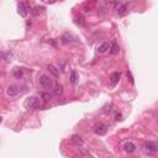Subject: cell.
Wrapping results in <instances>:
<instances>
[{
	"label": "cell",
	"instance_id": "cell-1",
	"mask_svg": "<svg viewBox=\"0 0 158 158\" xmlns=\"http://www.w3.org/2000/svg\"><path fill=\"white\" fill-rule=\"evenodd\" d=\"M40 85L46 90H52L54 86L53 80H52L51 77H48V76H41L40 77Z\"/></svg>",
	"mask_w": 158,
	"mask_h": 158
},
{
	"label": "cell",
	"instance_id": "cell-2",
	"mask_svg": "<svg viewBox=\"0 0 158 158\" xmlns=\"http://www.w3.org/2000/svg\"><path fill=\"white\" fill-rule=\"evenodd\" d=\"M24 105H25V108H27V109H39L41 103H40V99L37 96H30L25 100Z\"/></svg>",
	"mask_w": 158,
	"mask_h": 158
},
{
	"label": "cell",
	"instance_id": "cell-3",
	"mask_svg": "<svg viewBox=\"0 0 158 158\" xmlns=\"http://www.w3.org/2000/svg\"><path fill=\"white\" fill-rule=\"evenodd\" d=\"M31 11V7H30V5L27 3H20L17 5V13H19V15H20L21 17H26L29 15V13Z\"/></svg>",
	"mask_w": 158,
	"mask_h": 158
},
{
	"label": "cell",
	"instance_id": "cell-4",
	"mask_svg": "<svg viewBox=\"0 0 158 158\" xmlns=\"http://www.w3.org/2000/svg\"><path fill=\"white\" fill-rule=\"evenodd\" d=\"M158 149V145L155 141H147L143 145V151L146 153H156Z\"/></svg>",
	"mask_w": 158,
	"mask_h": 158
},
{
	"label": "cell",
	"instance_id": "cell-5",
	"mask_svg": "<svg viewBox=\"0 0 158 158\" xmlns=\"http://www.w3.org/2000/svg\"><path fill=\"white\" fill-rule=\"evenodd\" d=\"M94 132H95L96 135H99V136H104V135L108 132V126L103 122L96 123V125L94 126Z\"/></svg>",
	"mask_w": 158,
	"mask_h": 158
},
{
	"label": "cell",
	"instance_id": "cell-6",
	"mask_svg": "<svg viewBox=\"0 0 158 158\" xmlns=\"http://www.w3.org/2000/svg\"><path fill=\"white\" fill-rule=\"evenodd\" d=\"M114 5H115L116 13H118L120 16H123V15L127 14V6L125 5V4H122V3H114Z\"/></svg>",
	"mask_w": 158,
	"mask_h": 158
},
{
	"label": "cell",
	"instance_id": "cell-7",
	"mask_svg": "<svg viewBox=\"0 0 158 158\" xmlns=\"http://www.w3.org/2000/svg\"><path fill=\"white\" fill-rule=\"evenodd\" d=\"M19 94V88L16 85H10L9 88L6 89V95L10 98H15Z\"/></svg>",
	"mask_w": 158,
	"mask_h": 158
},
{
	"label": "cell",
	"instance_id": "cell-8",
	"mask_svg": "<svg viewBox=\"0 0 158 158\" xmlns=\"http://www.w3.org/2000/svg\"><path fill=\"white\" fill-rule=\"evenodd\" d=\"M61 40H62V42H63V43H69V42H73V41L76 40V37H74V36L72 35V33L66 32V33H63V35H62Z\"/></svg>",
	"mask_w": 158,
	"mask_h": 158
},
{
	"label": "cell",
	"instance_id": "cell-9",
	"mask_svg": "<svg viewBox=\"0 0 158 158\" xmlns=\"http://www.w3.org/2000/svg\"><path fill=\"white\" fill-rule=\"evenodd\" d=\"M123 148H125V151L127 153H133L137 149V146L135 145L133 142H126L125 146H123Z\"/></svg>",
	"mask_w": 158,
	"mask_h": 158
},
{
	"label": "cell",
	"instance_id": "cell-10",
	"mask_svg": "<svg viewBox=\"0 0 158 158\" xmlns=\"http://www.w3.org/2000/svg\"><path fill=\"white\" fill-rule=\"evenodd\" d=\"M110 53H112V54H118L119 52H120V46L118 44V42L116 41H112V42L110 43Z\"/></svg>",
	"mask_w": 158,
	"mask_h": 158
},
{
	"label": "cell",
	"instance_id": "cell-11",
	"mask_svg": "<svg viewBox=\"0 0 158 158\" xmlns=\"http://www.w3.org/2000/svg\"><path fill=\"white\" fill-rule=\"evenodd\" d=\"M69 80H70V83H72L73 85H77V84H78V82H79V76H78V73L76 72V70H72V72H70Z\"/></svg>",
	"mask_w": 158,
	"mask_h": 158
},
{
	"label": "cell",
	"instance_id": "cell-12",
	"mask_svg": "<svg viewBox=\"0 0 158 158\" xmlns=\"http://www.w3.org/2000/svg\"><path fill=\"white\" fill-rule=\"evenodd\" d=\"M120 77H121V74H120L119 72L112 73L111 76H110V82H111V84H112V85H116V84H118L119 80H120Z\"/></svg>",
	"mask_w": 158,
	"mask_h": 158
},
{
	"label": "cell",
	"instance_id": "cell-13",
	"mask_svg": "<svg viewBox=\"0 0 158 158\" xmlns=\"http://www.w3.org/2000/svg\"><path fill=\"white\" fill-rule=\"evenodd\" d=\"M109 50H110V43H108V42L101 43L100 46L98 47V52H99V53H105V52H108Z\"/></svg>",
	"mask_w": 158,
	"mask_h": 158
},
{
	"label": "cell",
	"instance_id": "cell-14",
	"mask_svg": "<svg viewBox=\"0 0 158 158\" xmlns=\"http://www.w3.org/2000/svg\"><path fill=\"white\" fill-rule=\"evenodd\" d=\"M52 93H53V95L54 96H59V95H62V93H63V86L62 85H56L53 86V89H52Z\"/></svg>",
	"mask_w": 158,
	"mask_h": 158
},
{
	"label": "cell",
	"instance_id": "cell-15",
	"mask_svg": "<svg viewBox=\"0 0 158 158\" xmlns=\"http://www.w3.org/2000/svg\"><path fill=\"white\" fill-rule=\"evenodd\" d=\"M70 142L76 143V145H83V138L79 136V135H73V136L70 137Z\"/></svg>",
	"mask_w": 158,
	"mask_h": 158
},
{
	"label": "cell",
	"instance_id": "cell-16",
	"mask_svg": "<svg viewBox=\"0 0 158 158\" xmlns=\"http://www.w3.org/2000/svg\"><path fill=\"white\" fill-rule=\"evenodd\" d=\"M47 69L50 70V73L53 74V76H54L56 78H58V77H59V69H57L54 66H48V67H47Z\"/></svg>",
	"mask_w": 158,
	"mask_h": 158
},
{
	"label": "cell",
	"instance_id": "cell-17",
	"mask_svg": "<svg viewBox=\"0 0 158 158\" xmlns=\"http://www.w3.org/2000/svg\"><path fill=\"white\" fill-rule=\"evenodd\" d=\"M22 76H24V73H22V70L21 69H15V72H14V77L15 78H17V79H20L22 78Z\"/></svg>",
	"mask_w": 158,
	"mask_h": 158
},
{
	"label": "cell",
	"instance_id": "cell-18",
	"mask_svg": "<svg viewBox=\"0 0 158 158\" xmlns=\"http://www.w3.org/2000/svg\"><path fill=\"white\" fill-rule=\"evenodd\" d=\"M42 99L44 101H50L52 99V95H51V94H48V93H43L42 94Z\"/></svg>",
	"mask_w": 158,
	"mask_h": 158
},
{
	"label": "cell",
	"instance_id": "cell-19",
	"mask_svg": "<svg viewBox=\"0 0 158 158\" xmlns=\"http://www.w3.org/2000/svg\"><path fill=\"white\" fill-rule=\"evenodd\" d=\"M77 24L78 25H80V26H84L85 25V21H84V17L83 16H79V17H77Z\"/></svg>",
	"mask_w": 158,
	"mask_h": 158
},
{
	"label": "cell",
	"instance_id": "cell-20",
	"mask_svg": "<svg viewBox=\"0 0 158 158\" xmlns=\"http://www.w3.org/2000/svg\"><path fill=\"white\" fill-rule=\"evenodd\" d=\"M127 77L130 78V82H131V84H133V78H132V76H131V72H127Z\"/></svg>",
	"mask_w": 158,
	"mask_h": 158
},
{
	"label": "cell",
	"instance_id": "cell-21",
	"mask_svg": "<svg viewBox=\"0 0 158 158\" xmlns=\"http://www.w3.org/2000/svg\"><path fill=\"white\" fill-rule=\"evenodd\" d=\"M121 118H122V115L120 114V112H116V115H115V119L119 121V120H121Z\"/></svg>",
	"mask_w": 158,
	"mask_h": 158
},
{
	"label": "cell",
	"instance_id": "cell-22",
	"mask_svg": "<svg viewBox=\"0 0 158 158\" xmlns=\"http://www.w3.org/2000/svg\"><path fill=\"white\" fill-rule=\"evenodd\" d=\"M3 121V119H1V116H0V122H1Z\"/></svg>",
	"mask_w": 158,
	"mask_h": 158
}]
</instances>
